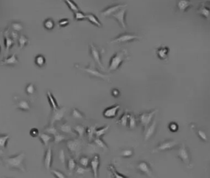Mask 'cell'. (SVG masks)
Instances as JSON below:
<instances>
[{
  "mask_svg": "<svg viewBox=\"0 0 210 178\" xmlns=\"http://www.w3.org/2000/svg\"><path fill=\"white\" fill-rule=\"evenodd\" d=\"M178 157L183 162L184 164H186L187 166H190L191 164L190 153L189 150L184 144H182V145L179 147L178 152Z\"/></svg>",
  "mask_w": 210,
  "mask_h": 178,
  "instance_id": "6",
  "label": "cell"
},
{
  "mask_svg": "<svg viewBox=\"0 0 210 178\" xmlns=\"http://www.w3.org/2000/svg\"><path fill=\"white\" fill-rule=\"evenodd\" d=\"M94 144H96V145L100 148H102L103 150H107L108 149V147L107 145V144L103 142V140L101 139V137H96L94 139Z\"/></svg>",
  "mask_w": 210,
  "mask_h": 178,
  "instance_id": "33",
  "label": "cell"
},
{
  "mask_svg": "<svg viewBox=\"0 0 210 178\" xmlns=\"http://www.w3.org/2000/svg\"><path fill=\"white\" fill-rule=\"evenodd\" d=\"M73 130L74 133L80 137H83V135L84 134L85 132H86L85 127L84 126L80 125H76L75 126H74L73 128Z\"/></svg>",
  "mask_w": 210,
  "mask_h": 178,
  "instance_id": "29",
  "label": "cell"
},
{
  "mask_svg": "<svg viewBox=\"0 0 210 178\" xmlns=\"http://www.w3.org/2000/svg\"><path fill=\"white\" fill-rule=\"evenodd\" d=\"M35 63L37 66L41 68L44 66L46 63V59L43 55L39 54L36 56L35 59Z\"/></svg>",
  "mask_w": 210,
  "mask_h": 178,
  "instance_id": "31",
  "label": "cell"
},
{
  "mask_svg": "<svg viewBox=\"0 0 210 178\" xmlns=\"http://www.w3.org/2000/svg\"><path fill=\"white\" fill-rule=\"evenodd\" d=\"M65 113H66L65 108H59L58 109L53 111V114H52L51 118L50 125H54L56 123L61 121L64 117Z\"/></svg>",
  "mask_w": 210,
  "mask_h": 178,
  "instance_id": "11",
  "label": "cell"
},
{
  "mask_svg": "<svg viewBox=\"0 0 210 178\" xmlns=\"http://www.w3.org/2000/svg\"><path fill=\"white\" fill-rule=\"evenodd\" d=\"M14 40H12L11 38L8 37H5V47H6L7 53L8 52L9 49L12 47V46L14 45Z\"/></svg>",
  "mask_w": 210,
  "mask_h": 178,
  "instance_id": "47",
  "label": "cell"
},
{
  "mask_svg": "<svg viewBox=\"0 0 210 178\" xmlns=\"http://www.w3.org/2000/svg\"><path fill=\"white\" fill-rule=\"evenodd\" d=\"M60 130L64 134H75V133L73 131L72 126L67 123H65L60 126Z\"/></svg>",
  "mask_w": 210,
  "mask_h": 178,
  "instance_id": "27",
  "label": "cell"
},
{
  "mask_svg": "<svg viewBox=\"0 0 210 178\" xmlns=\"http://www.w3.org/2000/svg\"><path fill=\"white\" fill-rule=\"evenodd\" d=\"M54 22L52 19H47L44 22V27L46 29L48 30H52L54 27Z\"/></svg>",
  "mask_w": 210,
  "mask_h": 178,
  "instance_id": "42",
  "label": "cell"
},
{
  "mask_svg": "<svg viewBox=\"0 0 210 178\" xmlns=\"http://www.w3.org/2000/svg\"><path fill=\"white\" fill-rule=\"evenodd\" d=\"M25 154L24 152L20 153L16 155L9 156L5 160V163L8 168L13 169H17L22 172L25 171L24 164Z\"/></svg>",
  "mask_w": 210,
  "mask_h": 178,
  "instance_id": "2",
  "label": "cell"
},
{
  "mask_svg": "<svg viewBox=\"0 0 210 178\" xmlns=\"http://www.w3.org/2000/svg\"><path fill=\"white\" fill-rule=\"evenodd\" d=\"M133 155V151L131 149H125L121 152V156L124 158H129Z\"/></svg>",
  "mask_w": 210,
  "mask_h": 178,
  "instance_id": "48",
  "label": "cell"
},
{
  "mask_svg": "<svg viewBox=\"0 0 210 178\" xmlns=\"http://www.w3.org/2000/svg\"><path fill=\"white\" fill-rule=\"evenodd\" d=\"M128 116L129 113H128L126 111L124 113L122 116L119 118L117 123L123 126H126L128 125Z\"/></svg>",
  "mask_w": 210,
  "mask_h": 178,
  "instance_id": "34",
  "label": "cell"
},
{
  "mask_svg": "<svg viewBox=\"0 0 210 178\" xmlns=\"http://www.w3.org/2000/svg\"><path fill=\"white\" fill-rule=\"evenodd\" d=\"M178 145V142L174 140H165L159 144L152 151V152H162L174 149Z\"/></svg>",
  "mask_w": 210,
  "mask_h": 178,
  "instance_id": "5",
  "label": "cell"
},
{
  "mask_svg": "<svg viewBox=\"0 0 210 178\" xmlns=\"http://www.w3.org/2000/svg\"><path fill=\"white\" fill-rule=\"evenodd\" d=\"M51 173L53 174L55 177H58V178H65V177H66V176L62 172H61L59 170L52 169Z\"/></svg>",
  "mask_w": 210,
  "mask_h": 178,
  "instance_id": "49",
  "label": "cell"
},
{
  "mask_svg": "<svg viewBox=\"0 0 210 178\" xmlns=\"http://www.w3.org/2000/svg\"><path fill=\"white\" fill-rule=\"evenodd\" d=\"M72 116L76 120H83L85 116L83 113H81L77 108H73L72 111Z\"/></svg>",
  "mask_w": 210,
  "mask_h": 178,
  "instance_id": "32",
  "label": "cell"
},
{
  "mask_svg": "<svg viewBox=\"0 0 210 178\" xmlns=\"http://www.w3.org/2000/svg\"><path fill=\"white\" fill-rule=\"evenodd\" d=\"M36 92V87L32 83L28 84L25 87V92L28 95H34Z\"/></svg>",
  "mask_w": 210,
  "mask_h": 178,
  "instance_id": "39",
  "label": "cell"
},
{
  "mask_svg": "<svg viewBox=\"0 0 210 178\" xmlns=\"http://www.w3.org/2000/svg\"><path fill=\"white\" fill-rule=\"evenodd\" d=\"M19 47H20V48L22 49L28 43V40L24 35H21L20 37V38H19Z\"/></svg>",
  "mask_w": 210,
  "mask_h": 178,
  "instance_id": "45",
  "label": "cell"
},
{
  "mask_svg": "<svg viewBox=\"0 0 210 178\" xmlns=\"http://www.w3.org/2000/svg\"><path fill=\"white\" fill-rule=\"evenodd\" d=\"M69 24V19H62L59 22V26L60 27H65L68 26Z\"/></svg>",
  "mask_w": 210,
  "mask_h": 178,
  "instance_id": "55",
  "label": "cell"
},
{
  "mask_svg": "<svg viewBox=\"0 0 210 178\" xmlns=\"http://www.w3.org/2000/svg\"><path fill=\"white\" fill-rule=\"evenodd\" d=\"M142 37L130 34V33H124L120 34L116 38H114L111 41V43H124L133 42L135 40H138L142 39Z\"/></svg>",
  "mask_w": 210,
  "mask_h": 178,
  "instance_id": "4",
  "label": "cell"
},
{
  "mask_svg": "<svg viewBox=\"0 0 210 178\" xmlns=\"http://www.w3.org/2000/svg\"><path fill=\"white\" fill-rule=\"evenodd\" d=\"M126 7H123L119 10H118L117 12L114 13L112 16L118 22L121 27L125 29L126 28V24H125V16L126 13Z\"/></svg>",
  "mask_w": 210,
  "mask_h": 178,
  "instance_id": "13",
  "label": "cell"
},
{
  "mask_svg": "<svg viewBox=\"0 0 210 178\" xmlns=\"http://www.w3.org/2000/svg\"><path fill=\"white\" fill-rule=\"evenodd\" d=\"M52 160H53V155H52V150L51 147H49L44 156L43 163L45 168L47 170L50 169L52 164Z\"/></svg>",
  "mask_w": 210,
  "mask_h": 178,
  "instance_id": "16",
  "label": "cell"
},
{
  "mask_svg": "<svg viewBox=\"0 0 210 178\" xmlns=\"http://www.w3.org/2000/svg\"><path fill=\"white\" fill-rule=\"evenodd\" d=\"M137 125V120L136 116L133 114H129L128 116V126L129 129H134Z\"/></svg>",
  "mask_w": 210,
  "mask_h": 178,
  "instance_id": "28",
  "label": "cell"
},
{
  "mask_svg": "<svg viewBox=\"0 0 210 178\" xmlns=\"http://www.w3.org/2000/svg\"><path fill=\"white\" fill-rule=\"evenodd\" d=\"M110 126H105L100 128H96L94 131V136L96 137H102L103 135L106 134L107 131L109 130Z\"/></svg>",
  "mask_w": 210,
  "mask_h": 178,
  "instance_id": "26",
  "label": "cell"
},
{
  "mask_svg": "<svg viewBox=\"0 0 210 178\" xmlns=\"http://www.w3.org/2000/svg\"><path fill=\"white\" fill-rule=\"evenodd\" d=\"M86 171H88V169H86V168H84V167H83V166H78L77 168V170H76V172L78 174H84Z\"/></svg>",
  "mask_w": 210,
  "mask_h": 178,
  "instance_id": "52",
  "label": "cell"
},
{
  "mask_svg": "<svg viewBox=\"0 0 210 178\" xmlns=\"http://www.w3.org/2000/svg\"><path fill=\"white\" fill-rule=\"evenodd\" d=\"M126 6H127L126 5H117L109 6L106 9H105L103 11H102L100 13L102 16L104 17H108L112 15L114 13L117 12L120 9L123 7H126Z\"/></svg>",
  "mask_w": 210,
  "mask_h": 178,
  "instance_id": "17",
  "label": "cell"
},
{
  "mask_svg": "<svg viewBox=\"0 0 210 178\" xmlns=\"http://www.w3.org/2000/svg\"><path fill=\"white\" fill-rule=\"evenodd\" d=\"M39 134V131L36 128H33L30 131V134L33 137H36L38 136Z\"/></svg>",
  "mask_w": 210,
  "mask_h": 178,
  "instance_id": "54",
  "label": "cell"
},
{
  "mask_svg": "<svg viewBox=\"0 0 210 178\" xmlns=\"http://www.w3.org/2000/svg\"><path fill=\"white\" fill-rule=\"evenodd\" d=\"M120 109V105L118 104L109 106L103 110L102 113L103 116L107 119L115 118L117 116Z\"/></svg>",
  "mask_w": 210,
  "mask_h": 178,
  "instance_id": "9",
  "label": "cell"
},
{
  "mask_svg": "<svg viewBox=\"0 0 210 178\" xmlns=\"http://www.w3.org/2000/svg\"><path fill=\"white\" fill-rule=\"evenodd\" d=\"M46 94H47V98L51 108L52 109V110L54 111V110L58 109L60 107H59L56 98L53 96V95L52 94V93L50 91H47Z\"/></svg>",
  "mask_w": 210,
  "mask_h": 178,
  "instance_id": "21",
  "label": "cell"
},
{
  "mask_svg": "<svg viewBox=\"0 0 210 178\" xmlns=\"http://www.w3.org/2000/svg\"><path fill=\"white\" fill-rule=\"evenodd\" d=\"M86 19H87L89 22H90L91 24H92L93 25H94L95 26L97 27L100 28L102 26L99 19L93 14L89 13V14H86Z\"/></svg>",
  "mask_w": 210,
  "mask_h": 178,
  "instance_id": "25",
  "label": "cell"
},
{
  "mask_svg": "<svg viewBox=\"0 0 210 178\" xmlns=\"http://www.w3.org/2000/svg\"><path fill=\"white\" fill-rule=\"evenodd\" d=\"M12 27L13 29V30H16V31H20L22 29V26L21 24L17 23V22H14L12 24Z\"/></svg>",
  "mask_w": 210,
  "mask_h": 178,
  "instance_id": "53",
  "label": "cell"
},
{
  "mask_svg": "<svg viewBox=\"0 0 210 178\" xmlns=\"http://www.w3.org/2000/svg\"><path fill=\"white\" fill-rule=\"evenodd\" d=\"M89 161H90L89 158L85 156H81L79 160L80 164L81 166L84 167V168H88L89 166Z\"/></svg>",
  "mask_w": 210,
  "mask_h": 178,
  "instance_id": "41",
  "label": "cell"
},
{
  "mask_svg": "<svg viewBox=\"0 0 210 178\" xmlns=\"http://www.w3.org/2000/svg\"><path fill=\"white\" fill-rule=\"evenodd\" d=\"M129 56L128 54L127 50L123 49L117 52L111 58L108 68L109 72H113L118 69L123 65L125 61L128 59Z\"/></svg>",
  "mask_w": 210,
  "mask_h": 178,
  "instance_id": "1",
  "label": "cell"
},
{
  "mask_svg": "<svg viewBox=\"0 0 210 178\" xmlns=\"http://www.w3.org/2000/svg\"><path fill=\"white\" fill-rule=\"evenodd\" d=\"M44 131L46 133H48L52 136H54L55 134H58V130L56 129V128L54 126V125H49V126L46 127L44 129Z\"/></svg>",
  "mask_w": 210,
  "mask_h": 178,
  "instance_id": "43",
  "label": "cell"
},
{
  "mask_svg": "<svg viewBox=\"0 0 210 178\" xmlns=\"http://www.w3.org/2000/svg\"><path fill=\"white\" fill-rule=\"evenodd\" d=\"M38 136L40 140L41 141V142L44 146H47L49 142H51L52 140H53V136H52L46 133H39Z\"/></svg>",
  "mask_w": 210,
  "mask_h": 178,
  "instance_id": "23",
  "label": "cell"
},
{
  "mask_svg": "<svg viewBox=\"0 0 210 178\" xmlns=\"http://www.w3.org/2000/svg\"><path fill=\"white\" fill-rule=\"evenodd\" d=\"M108 168L111 171V172L113 173V174L114 175V177H126V176H124L122 174H120V172H118L116 170L115 168L114 167V166L113 164H110Z\"/></svg>",
  "mask_w": 210,
  "mask_h": 178,
  "instance_id": "44",
  "label": "cell"
},
{
  "mask_svg": "<svg viewBox=\"0 0 210 178\" xmlns=\"http://www.w3.org/2000/svg\"><path fill=\"white\" fill-rule=\"evenodd\" d=\"M75 66L77 69L86 73L89 76H91L93 77H96L98 79L104 80V81H109L110 80V77L109 75L101 73L100 71H99L97 69H96L92 65H89L88 67H86V68L81 67L80 66H79L78 65H76Z\"/></svg>",
  "mask_w": 210,
  "mask_h": 178,
  "instance_id": "3",
  "label": "cell"
},
{
  "mask_svg": "<svg viewBox=\"0 0 210 178\" xmlns=\"http://www.w3.org/2000/svg\"><path fill=\"white\" fill-rule=\"evenodd\" d=\"M169 129L170 131H171L173 133L177 132L179 129V126L176 123L172 122V123H170V125H169Z\"/></svg>",
  "mask_w": 210,
  "mask_h": 178,
  "instance_id": "50",
  "label": "cell"
},
{
  "mask_svg": "<svg viewBox=\"0 0 210 178\" xmlns=\"http://www.w3.org/2000/svg\"><path fill=\"white\" fill-rule=\"evenodd\" d=\"M112 95L115 97V98H117L120 95V92L119 91L118 89H114L112 90Z\"/></svg>",
  "mask_w": 210,
  "mask_h": 178,
  "instance_id": "56",
  "label": "cell"
},
{
  "mask_svg": "<svg viewBox=\"0 0 210 178\" xmlns=\"http://www.w3.org/2000/svg\"><path fill=\"white\" fill-rule=\"evenodd\" d=\"M66 139H67L66 136H65L64 135H62V134H60L59 133L53 136V141L56 144H58L62 142V141L65 140Z\"/></svg>",
  "mask_w": 210,
  "mask_h": 178,
  "instance_id": "40",
  "label": "cell"
},
{
  "mask_svg": "<svg viewBox=\"0 0 210 178\" xmlns=\"http://www.w3.org/2000/svg\"><path fill=\"white\" fill-rule=\"evenodd\" d=\"M96 128V126H90L86 130V133L87 134V136L89 139V141H91L94 139V131L95 129Z\"/></svg>",
  "mask_w": 210,
  "mask_h": 178,
  "instance_id": "37",
  "label": "cell"
},
{
  "mask_svg": "<svg viewBox=\"0 0 210 178\" xmlns=\"http://www.w3.org/2000/svg\"><path fill=\"white\" fill-rule=\"evenodd\" d=\"M67 147L72 153L77 154L81 149V144L77 139H69L67 141Z\"/></svg>",
  "mask_w": 210,
  "mask_h": 178,
  "instance_id": "12",
  "label": "cell"
},
{
  "mask_svg": "<svg viewBox=\"0 0 210 178\" xmlns=\"http://www.w3.org/2000/svg\"><path fill=\"white\" fill-rule=\"evenodd\" d=\"M74 18L76 21H82L86 19V14L80 11H78L74 13Z\"/></svg>",
  "mask_w": 210,
  "mask_h": 178,
  "instance_id": "46",
  "label": "cell"
},
{
  "mask_svg": "<svg viewBox=\"0 0 210 178\" xmlns=\"http://www.w3.org/2000/svg\"><path fill=\"white\" fill-rule=\"evenodd\" d=\"M157 56L162 60H165L168 57L170 53V48L167 46H162L156 51Z\"/></svg>",
  "mask_w": 210,
  "mask_h": 178,
  "instance_id": "19",
  "label": "cell"
},
{
  "mask_svg": "<svg viewBox=\"0 0 210 178\" xmlns=\"http://www.w3.org/2000/svg\"><path fill=\"white\" fill-rule=\"evenodd\" d=\"M77 167V163L74 158H70L67 161V169L69 172H73Z\"/></svg>",
  "mask_w": 210,
  "mask_h": 178,
  "instance_id": "36",
  "label": "cell"
},
{
  "mask_svg": "<svg viewBox=\"0 0 210 178\" xmlns=\"http://www.w3.org/2000/svg\"><path fill=\"white\" fill-rule=\"evenodd\" d=\"M0 163H2V160H0Z\"/></svg>",
  "mask_w": 210,
  "mask_h": 178,
  "instance_id": "58",
  "label": "cell"
},
{
  "mask_svg": "<svg viewBox=\"0 0 210 178\" xmlns=\"http://www.w3.org/2000/svg\"><path fill=\"white\" fill-rule=\"evenodd\" d=\"M59 159L61 163L64 164L66 163V155L63 149H61L59 152Z\"/></svg>",
  "mask_w": 210,
  "mask_h": 178,
  "instance_id": "51",
  "label": "cell"
},
{
  "mask_svg": "<svg viewBox=\"0 0 210 178\" xmlns=\"http://www.w3.org/2000/svg\"><path fill=\"white\" fill-rule=\"evenodd\" d=\"M197 13L200 14L201 16H202L203 17H204L206 19H208L209 16V10L208 8H207L206 7L204 6H201L198 10Z\"/></svg>",
  "mask_w": 210,
  "mask_h": 178,
  "instance_id": "35",
  "label": "cell"
},
{
  "mask_svg": "<svg viewBox=\"0 0 210 178\" xmlns=\"http://www.w3.org/2000/svg\"><path fill=\"white\" fill-rule=\"evenodd\" d=\"M18 63L19 61L17 57L16 54H13L11 56L4 59L0 63L1 65H16Z\"/></svg>",
  "mask_w": 210,
  "mask_h": 178,
  "instance_id": "20",
  "label": "cell"
},
{
  "mask_svg": "<svg viewBox=\"0 0 210 178\" xmlns=\"http://www.w3.org/2000/svg\"><path fill=\"white\" fill-rule=\"evenodd\" d=\"M190 127H191L192 129L195 131V133L197 134L198 137L201 140H203V142H206L208 140V137H207V135L205 133V132H204L203 130H201L199 128H197V126L193 124H192Z\"/></svg>",
  "mask_w": 210,
  "mask_h": 178,
  "instance_id": "24",
  "label": "cell"
},
{
  "mask_svg": "<svg viewBox=\"0 0 210 178\" xmlns=\"http://www.w3.org/2000/svg\"><path fill=\"white\" fill-rule=\"evenodd\" d=\"M89 166L91 168L94 177H98V171L100 166V157L99 155H95L89 161Z\"/></svg>",
  "mask_w": 210,
  "mask_h": 178,
  "instance_id": "15",
  "label": "cell"
},
{
  "mask_svg": "<svg viewBox=\"0 0 210 178\" xmlns=\"http://www.w3.org/2000/svg\"><path fill=\"white\" fill-rule=\"evenodd\" d=\"M67 5L69 6V8L73 12H77L79 11V8L78 6L72 1V0H64Z\"/></svg>",
  "mask_w": 210,
  "mask_h": 178,
  "instance_id": "38",
  "label": "cell"
},
{
  "mask_svg": "<svg viewBox=\"0 0 210 178\" xmlns=\"http://www.w3.org/2000/svg\"><path fill=\"white\" fill-rule=\"evenodd\" d=\"M137 169L143 174H145L148 177L153 176V172L152 170V168L149 163H148L145 161H139L136 166Z\"/></svg>",
  "mask_w": 210,
  "mask_h": 178,
  "instance_id": "10",
  "label": "cell"
},
{
  "mask_svg": "<svg viewBox=\"0 0 210 178\" xmlns=\"http://www.w3.org/2000/svg\"><path fill=\"white\" fill-rule=\"evenodd\" d=\"M9 137V135H0V147L3 149L7 147Z\"/></svg>",
  "mask_w": 210,
  "mask_h": 178,
  "instance_id": "30",
  "label": "cell"
},
{
  "mask_svg": "<svg viewBox=\"0 0 210 178\" xmlns=\"http://www.w3.org/2000/svg\"><path fill=\"white\" fill-rule=\"evenodd\" d=\"M89 54L91 57L94 59V61L100 67V68L104 69L102 65L101 56L102 54V50L99 49L97 46H94L93 43H91L89 46Z\"/></svg>",
  "mask_w": 210,
  "mask_h": 178,
  "instance_id": "8",
  "label": "cell"
},
{
  "mask_svg": "<svg viewBox=\"0 0 210 178\" xmlns=\"http://www.w3.org/2000/svg\"><path fill=\"white\" fill-rule=\"evenodd\" d=\"M0 52H1V46H0Z\"/></svg>",
  "mask_w": 210,
  "mask_h": 178,
  "instance_id": "57",
  "label": "cell"
},
{
  "mask_svg": "<svg viewBox=\"0 0 210 178\" xmlns=\"http://www.w3.org/2000/svg\"><path fill=\"white\" fill-rule=\"evenodd\" d=\"M158 112V109H154L148 112H144L139 114V120L144 128L148 126L152 122L155 114Z\"/></svg>",
  "mask_w": 210,
  "mask_h": 178,
  "instance_id": "7",
  "label": "cell"
},
{
  "mask_svg": "<svg viewBox=\"0 0 210 178\" xmlns=\"http://www.w3.org/2000/svg\"><path fill=\"white\" fill-rule=\"evenodd\" d=\"M192 6L189 0H179L177 3V7L181 12H185Z\"/></svg>",
  "mask_w": 210,
  "mask_h": 178,
  "instance_id": "22",
  "label": "cell"
},
{
  "mask_svg": "<svg viewBox=\"0 0 210 178\" xmlns=\"http://www.w3.org/2000/svg\"><path fill=\"white\" fill-rule=\"evenodd\" d=\"M16 108L22 111H29L31 109V105L30 102L24 98H19L17 100L16 103Z\"/></svg>",
  "mask_w": 210,
  "mask_h": 178,
  "instance_id": "18",
  "label": "cell"
},
{
  "mask_svg": "<svg viewBox=\"0 0 210 178\" xmlns=\"http://www.w3.org/2000/svg\"><path fill=\"white\" fill-rule=\"evenodd\" d=\"M156 129V121L154 120L148 126L144 128V140L147 141L155 134Z\"/></svg>",
  "mask_w": 210,
  "mask_h": 178,
  "instance_id": "14",
  "label": "cell"
}]
</instances>
